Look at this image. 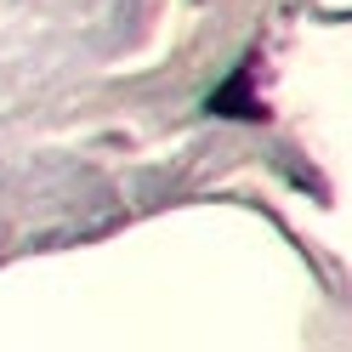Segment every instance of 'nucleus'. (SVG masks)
I'll use <instances>...</instances> for the list:
<instances>
[{
    "mask_svg": "<svg viewBox=\"0 0 352 352\" xmlns=\"http://www.w3.org/2000/svg\"><path fill=\"white\" fill-rule=\"evenodd\" d=\"M210 114H239V120H261V102H250V63L239 69L228 85L210 91Z\"/></svg>",
    "mask_w": 352,
    "mask_h": 352,
    "instance_id": "nucleus-1",
    "label": "nucleus"
}]
</instances>
